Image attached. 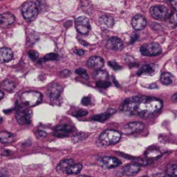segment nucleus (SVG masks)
<instances>
[{
    "instance_id": "50",
    "label": "nucleus",
    "mask_w": 177,
    "mask_h": 177,
    "mask_svg": "<svg viewBox=\"0 0 177 177\" xmlns=\"http://www.w3.org/2000/svg\"><path fill=\"white\" fill-rule=\"evenodd\" d=\"M76 177H92V176H88V175H78Z\"/></svg>"
},
{
    "instance_id": "36",
    "label": "nucleus",
    "mask_w": 177,
    "mask_h": 177,
    "mask_svg": "<svg viewBox=\"0 0 177 177\" xmlns=\"http://www.w3.org/2000/svg\"><path fill=\"white\" fill-rule=\"evenodd\" d=\"M108 65L112 68L113 70H119L121 69V66L119 64H118L117 62H115V61H110L109 62H108Z\"/></svg>"
},
{
    "instance_id": "41",
    "label": "nucleus",
    "mask_w": 177,
    "mask_h": 177,
    "mask_svg": "<svg viewBox=\"0 0 177 177\" xmlns=\"http://www.w3.org/2000/svg\"><path fill=\"white\" fill-rule=\"evenodd\" d=\"M74 53L77 55H79V56H82L85 55V50H83V49H76L74 50Z\"/></svg>"
},
{
    "instance_id": "25",
    "label": "nucleus",
    "mask_w": 177,
    "mask_h": 177,
    "mask_svg": "<svg viewBox=\"0 0 177 177\" xmlns=\"http://www.w3.org/2000/svg\"><path fill=\"white\" fill-rule=\"evenodd\" d=\"M0 139L3 144H10L12 143L15 139V136L7 131H1L0 133Z\"/></svg>"
},
{
    "instance_id": "44",
    "label": "nucleus",
    "mask_w": 177,
    "mask_h": 177,
    "mask_svg": "<svg viewBox=\"0 0 177 177\" xmlns=\"http://www.w3.org/2000/svg\"><path fill=\"white\" fill-rule=\"evenodd\" d=\"M139 37V36L137 35V34H133L132 36H131V43H135L137 39Z\"/></svg>"
},
{
    "instance_id": "20",
    "label": "nucleus",
    "mask_w": 177,
    "mask_h": 177,
    "mask_svg": "<svg viewBox=\"0 0 177 177\" xmlns=\"http://www.w3.org/2000/svg\"><path fill=\"white\" fill-rule=\"evenodd\" d=\"M100 24L103 29H111L114 25V19L109 15H102L100 17Z\"/></svg>"
},
{
    "instance_id": "19",
    "label": "nucleus",
    "mask_w": 177,
    "mask_h": 177,
    "mask_svg": "<svg viewBox=\"0 0 177 177\" xmlns=\"http://www.w3.org/2000/svg\"><path fill=\"white\" fill-rule=\"evenodd\" d=\"M156 68L157 67L155 64H146L140 68L137 72V75H150L156 71Z\"/></svg>"
},
{
    "instance_id": "2",
    "label": "nucleus",
    "mask_w": 177,
    "mask_h": 177,
    "mask_svg": "<svg viewBox=\"0 0 177 177\" xmlns=\"http://www.w3.org/2000/svg\"><path fill=\"white\" fill-rule=\"evenodd\" d=\"M20 103L25 106L32 107L37 106L43 100V95L36 91L24 92L20 96Z\"/></svg>"
},
{
    "instance_id": "42",
    "label": "nucleus",
    "mask_w": 177,
    "mask_h": 177,
    "mask_svg": "<svg viewBox=\"0 0 177 177\" xmlns=\"http://www.w3.org/2000/svg\"><path fill=\"white\" fill-rule=\"evenodd\" d=\"M60 74H61V76L67 77V76H68L70 74V71L68 69H65V70H63V71H62V72L60 73Z\"/></svg>"
},
{
    "instance_id": "13",
    "label": "nucleus",
    "mask_w": 177,
    "mask_h": 177,
    "mask_svg": "<svg viewBox=\"0 0 177 177\" xmlns=\"http://www.w3.org/2000/svg\"><path fill=\"white\" fill-rule=\"evenodd\" d=\"M146 24H147L146 18L143 15L140 14L135 15L131 20V25L136 30H142L143 29L145 28Z\"/></svg>"
},
{
    "instance_id": "18",
    "label": "nucleus",
    "mask_w": 177,
    "mask_h": 177,
    "mask_svg": "<svg viewBox=\"0 0 177 177\" xmlns=\"http://www.w3.org/2000/svg\"><path fill=\"white\" fill-rule=\"evenodd\" d=\"M13 58V51L7 47H3L0 49V61L1 62H8Z\"/></svg>"
},
{
    "instance_id": "10",
    "label": "nucleus",
    "mask_w": 177,
    "mask_h": 177,
    "mask_svg": "<svg viewBox=\"0 0 177 177\" xmlns=\"http://www.w3.org/2000/svg\"><path fill=\"white\" fill-rule=\"evenodd\" d=\"M62 87L57 84V83H53L48 88V95L49 98L50 99L52 102H57L61 99V95H62Z\"/></svg>"
},
{
    "instance_id": "27",
    "label": "nucleus",
    "mask_w": 177,
    "mask_h": 177,
    "mask_svg": "<svg viewBox=\"0 0 177 177\" xmlns=\"http://www.w3.org/2000/svg\"><path fill=\"white\" fill-rule=\"evenodd\" d=\"M15 87H16V83L11 80H6L2 83V88L6 90L8 92H13Z\"/></svg>"
},
{
    "instance_id": "46",
    "label": "nucleus",
    "mask_w": 177,
    "mask_h": 177,
    "mask_svg": "<svg viewBox=\"0 0 177 177\" xmlns=\"http://www.w3.org/2000/svg\"><path fill=\"white\" fill-rule=\"evenodd\" d=\"M78 39H79V42H80V43H81V45H83V46H86V47H87V46H88L89 45L88 43H87L85 41V40H82V39H81V38H78Z\"/></svg>"
},
{
    "instance_id": "11",
    "label": "nucleus",
    "mask_w": 177,
    "mask_h": 177,
    "mask_svg": "<svg viewBox=\"0 0 177 177\" xmlns=\"http://www.w3.org/2000/svg\"><path fill=\"white\" fill-rule=\"evenodd\" d=\"M144 128V125L143 123H141V122H131V123H129V124H127L123 127L122 131H123V133L125 134V135H131L134 133L139 132Z\"/></svg>"
},
{
    "instance_id": "17",
    "label": "nucleus",
    "mask_w": 177,
    "mask_h": 177,
    "mask_svg": "<svg viewBox=\"0 0 177 177\" xmlns=\"http://www.w3.org/2000/svg\"><path fill=\"white\" fill-rule=\"evenodd\" d=\"M140 171V166L137 163H131V164L126 165L124 169H123V173L126 176H133L136 175L137 174H138Z\"/></svg>"
},
{
    "instance_id": "4",
    "label": "nucleus",
    "mask_w": 177,
    "mask_h": 177,
    "mask_svg": "<svg viewBox=\"0 0 177 177\" xmlns=\"http://www.w3.org/2000/svg\"><path fill=\"white\" fill-rule=\"evenodd\" d=\"M21 11L23 14V17L25 20L30 22L35 20L38 15V6L37 4L33 1L25 2L21 8Z\"/></svg>"
},
{
    "instance_id": "45",
    "label": "nucleus",
    "mask_w": 177,
    "mask_h": 177,
    "mask_svg": "<svg viewBox=\"0 0 177 177\" xmlns=\"http://www.w3.org/2000/svg\"><path fill=\"white\" fill-rule=\"evenodd\" d=\"M172 7L177 11V0H172L170 2Z\"/></svg>"
},
{
    "instance_id": "24",
    "label": "nucleus",
    "mask_w": 177,
    "mask_h": 177,
    "mask_svg": "<svg viewBox=\"0 0 177 177\" xmlns=\"http://www.w3.org/2000/svg\"><path fill=\"white\" fill-rule=\"evenodd\" d=\"M175 80V77L174 75L170 74V73H168V72H164L161 74V78H160V81L161 82L163 83V85H170L173 83Z\"/></svg>"
},
{
    "instance_id": "5",
    "label": "nucleus",
    "mask_w": 177,
    "mask_h": 177,
    "mask_svg": "<svg viewBox=\"0 0 177 177\" xmlns=\"http://www.w3.org/2000/svg\"><path fill=\"white\" fill-rule=\"evenodd\" d=\"M152 17L156 20L163 21L170 17V11L166 6L163 5H154L150 10Z\"/></svg>"
},
{
    "instance_id": "47",
    "label": "nucleus",
    "mask_w": 177,
    "mask_h": 177,
    "mask_svg": "<svg viewBox=\"0 0 177 177\" xmlns=\"http://www.w3.org/2000/svg\"><path fill=\"white\" fill-rule=\"evenodd\" d=\"M149 88H150V89L157 88V86H156V84H151V85H150V86H149Z\"/></svg>"
},
{
    "instance_id": "33",
    "label": "nucleus",
    "mask_w": 177,
    "mask_h": 177,
    "mask_svg": "<svg viewBox=\"0 0 177 177\" xmlns=\"http://www.w3.org/2000/svg\"><path fill=\"white\" fill-rule=\"evenodd\" d=\"M58 59V55L55 54V53H49V54H47L44 57H43V61H55Z\"/></svg>"
},
{
    "instance_id": "1",
    "label": "nucleus",
    "mask_w": 177,
    "mask_h": 177,
    "mask_svg": "<svg viewBox=\"0 0 177 177\" xmlns=\"http://www.w3.org/2000/svg\"><path fill=\"white\" fill-rule=\"evenodd\" d=\"M163 107V101L156 98L136 95L123 102L121 112L129 115L151 117L158 113Z\"/></svg>"
},
{
    "instance_id": "6",
    "label": "nucleus",
    "mask_w": 177,
    "mask_h": 177,
    "mask_svg": "<svg viewBox=\"0 0 177 177\" xmlns=\"http://www.w3.org/2000/svg\"><path fill=\"white\" fill-rule=\"evenodd\" d=\"M162 47L157 43H150L143 45L140 48V52L145 56H156L162 53Z\"/></svg>"
},
{
    "instance_id": "48",
    "label": "nucleus",
    "mask_w": 177,
    "mask_h": 177,
    "mask_svg": "<svg viewBox=\"0 0 177 177\" xmlns=\"http://www.w3.org/2000/svg\"><path fill=\"white\" fill-rule=\"evenodd\" d=\"M172 100H173V101L177 102V93L173 95V97H172Z\"/></svg>"
},
{
    "instance_id": "31",
    "label": "nucleus",
    "mask_w": 177,
    "mask_h": 177,
    "mask_svg": "<svg viewBox=\"0 0 177 177\" xmlns=\"http://www.w3.org/2000/svg\"><path fill=\"white\" fill-rule=\"evenodd\" d=\"M135 163L137 164L142 165V166H147V165L150 164L152 163L151 160H149L148 158H139V159H135Z\"/></svg>"
},
{
    "instance_id": "32",
    "label": "nucleus",
    "mask_w": 177,
    "mask_h": 177,
    "mask_svg": "<svg viewBox=\"0 0 177 177\" xmlns=\"http://www.w3.org/2000/svg\"><path fill=\"white\" fill-rule=\"evenodd\" d=\"M81 5H82V9L85 11H87V12L88 13L91 12V11H92L93 8H92V5L89 3L87 0H82Z\"/></svg>"
},
{
    "instance_id": "12",
    "label": "nucleus",
    "mask_w": 177,
    "mask_h": 177,
    "mask_svg": "<svg viewBox=\"0 0 177 177\" xmlns=\"http://www.w3.org/2000/svg\"><path fill=\"white\" fill-rule=\"evenodd\" d=\"M74 131V128L73 126H71L70 125L68 124H62V125H59L55 128V132L54 135L55 137H63L68 136L70 132H72Z\"/></svg>"
},
{
    "instance_id": "49",
    "label": "nucleus",
    "mask_w": 177,
    "mask_h": 177,
    "mask_svg": "<svg viewBox=\"0 0 177 177\" xmlns=\"http://www.w3.org/2000/svg\"><path fill=\"white\" fill-rule=\"evenodd\" d=\"M0 94H1V97H0V99L2 100V99L4 98V92H3V90H1V92H0Z\"/></svg>"
},
{
    "instance_id": "28",
    "label": "nucleus",
    "mask_w": 177,
    "mask_h": 177,
    "mask_svg": "<svg viewBox=\"0 0 177 177\" xmlns=\"http://www.w3.org/2000/svg\"><path fill=\"white\" fill-rule=\"evenodd\" d=\"M111 116H112V115L109 113V112L106 111L105 113L99 114V115H94V116L92 118V119L95 121H99V122H105V121L107 120Z\"/></svg>"
},
{
    "instance_id": "14",
    "label": "nucleus",
    "mask_w": 177,
    "mask_h": 177,
    "mask_svg": "<svg viewBox=\"0 0 177 177\" xmlns=\"http://www.w3.org/2000/svg\"><path fill=\"white\" fill-rule=\"evenodd\" d=\"M106 48L108 49L113 51H120L124 48V43L123 41L118 37H111L108 39L107 43H106Z\"/></svg>"
},
{
    "instance_id": "26",
    "label": "nucleus",
    "mask_w": 177,
    "mask_h": 177,
    "mask_svg": "<svg viewBox=\"0 0 177 177\" xmlns=\"http://www.w3.org/2000/svg\"><path fill=\"white\" fill-rule=\"evenodd\" d=\"M82 168L83 166L81 163H74V164L70 166L66 173L68 174V175H77L81 171Z\"/></svg>"
},
{
    "instance_id": "51",
    "label": "nucleus",
    "mask_w": 177,
    "mask_h": 177,
    "mask_svg": "<svg viewBox=\"0 0 177 177\" xmlns=\"http://www.w3.org/2000/svg\"><path fill=\"white\" fill-rule=\"evenodd\" d=\"M168 1H170V2H171V1H172V0H168Z\"/></svg>"
},
{
    "instance_id": "38",
    "label": "nucleus",
    "mask_w": 177,
    "mask_h": 177,
    "mask_svg": "<svg viewBox=\"0 0 177 177\" xmlns=\"http://www.w3.org/2000/svg\"><path fill=\"white\" fill-rule=\"evenodd\" d=\"M29 57L31 59L32 61H36V60H37L38 56H39V55H38V53L36 50H30L29 51Z\"/></svg>"
},
{
    "instance_id": "23",
    "label": "nucleus",
    "mask_w": 177,
    "mask_h": 177,
    "mask_svg": "<svg viewBox=\"0 0 177 177\" xmlns=\"http://www.w3.org/2000/svg\"><path fill=\"white\" fill-rule=\"evenodd\" d=\"M93 77L96 81H107L108 74L104 70H97L93 73Z\"/></svg>"
},
{
    "instance_id": "3",
    "label": "nucleus",
    "mask_w": 177,
    "mask_h": 177,
    "mask_svg": "<svg viewBox=\"0 0 177 177\" xmlns=\"http://www.w3.org/2000/svg\"><path fill=\"white\" fill-rule=\"evenodd\" d=\"M121 138V134L113 130H106L100 136L99 141L104 146L113 145L117 144Z\"/></svg>"
},
{
    "instance_id": "7",
    "label": "nucleus",
    "mask_w": 177,
    "mask_h": 177,
    "mask_svg": "<svg viewBox=\"0 0 177 177\" xmlns=\"http://www.w3.org/2000/svg\"><path fill=\"white\" fill-rule=\"evenodd\" d=\"M16 119L22 125H29L32 119V111L24 108H19L16 113Z\"/></svg>"
},
{
    "instance_id": "30",
    "label": "nucleus",
    "mask_w": 177,
    "mask_h": 177,
    "mask_svg": "<svg viewBox=\"0 0 177 177\" xmlns=\"http://www.w3.org/2000/svg\"><path fill=\"white\" fill-rule=\"evenodd\" d=\"M166 174L170 177H177V164H170L167 167Z\"/></svg>"
},
{
    "instance_id": "43",
    "label": "nucleus",
    "mask_w": 177,
    "mask_h": 177,
    "mask_svg": "<svg viewBox=\"0 0 177 177\" xmlns=\"http://www.w3.org/2000/svg\"><path fill=\"white\" fill-rule=\"evenodd\" d=\"M152 177H170V176H169V175H168L167 174L158 173V174H155V175H153Z\"/></svg>"
},
{
    "instance_id": "9",
    "label": "nucleus",
    "mask_w": 177,
    "mask_h": 177,
    "mask_svg": "<svg viewBox=\"0 0 177 177\" xmlns=\"http://www.w3.org/2000/svg\"><path fill=\"white\" fill-rule=\"evenodd\" d=\"M99 165L104 169H114L121 164V162L116 157L112 156H104L99 160Z\"/></svg>"
},
{
    "instance_id": "52",
    "label": "nucleus",
    "mask_w": 177,
    "mask_h": 177,
    "mask_svg": "<svg viewBox=\"0 0 177 177\" xmlns=\"http://www.w3.org/2000/svg\"><path fill=\"white\" fill-rule=\"evenodd\" d=\"M145 177H148V176H145Z\"/></svg>"
},
{
    "instance_id": "53",
    "label": "nucleus",
    "mask_w": 177,
    "mask_h": 177,
    "mask_svg": "<svg viewBox=\"0 0 177 177\" xmlns=\"http://www.w3.org/2000/svg\"><path fill=\"white\" fill-rule=\"evenodd\" d=\"M176 16H177V14H176Z\"/></svg>"
},
{
    "instance_id": "35",
    "label": "nucleus",
    "mask_w": 177,
    "mask_h": 177,
    "mask_svg": "<svg viewBox=\"0 0 177 177\" xmlns=\"http://www.w3.org/2000/svg\"><path fill=\"white\" fill-rule=\"evenodd\" d=\"M86 115H87V111H85V110H81V109L77 110L75 112H74V113H73V116H74V117H76V118L84 117V116H86Z\"/></svg>"
},
{
    "instance_id": "15",
    "label": "nucleus",
    "mask_w": 177,
    "mask_h": 177,
    "mask_svg": "<svg viewBox=\"0 0 177 177\" xmlns=\"http://www.w3.org/2000/svg\"><path fill=\"white\" fill-rule=\"evenodd\" d=\"M104 64H105L104 60L100 56L91 57L90 59H88V61L87 62V65L88 68H94V69H100V68H103Z\"/></svg>"
},
{
    "instance_id": "40",
    "label": "nucleus",
    "mask_w": 177,
    "mask_h": 177,
    "mask_svg": "<svg viewBox=\"0 0 177 177\" xmlns=\"http://www.w3.org/2000/svg\"><path fill=\"white\" fill-rule=\"evenodd\" d=\"M36 134V136H37L38 137H40V138L45 137L47 136V133L45 132L44 131H41V130H38Z\"/></svg>"
},
{
    "instance_id": "37",
    "label": "nucleus",
    "mask_w": 177,
    "mask_h": 177,
    "mask_svg": "<svg viewBox=\"0 0 177 177\" xmlns=\"http://www.w3.org/2000/svg\"><path fill=\"white\" fill-rule=\"evenodd\" d=\"M110 85L111 83L109 81H96V86L100 88H106L108 87H110Z\"/></svg>"
},
{
    "instance_id": "8",
    "label": "nucleus",
    "mask_w": 177,
    "mask_h": 177,
    "mask_svg": "<svg viewBox=\"0 0 177 177\" xmlns=\"http://www.w3.org/2000/svg\"><path fill=\"white\" fill-rule=\"evenodd\" d=\"M75 27L77 31L81 35H87L91 30L90 22L86 17H79L75 20Z\"/></svg>"
},
{
    "instance_id": "34",
    "label": "nucleus",
    "mask_w": 177,
    "mask_h": 177,
    "mask_svg": "<svg viewBox=\"0 0 177 177\" xmlns=\"http://www.w3.org/2000/svg\"><path fill=\"white\" fill-rule=\"evenodd\" d=\"M75 73L78 74V75L81 76V77H83L84 79H88V74H87V71L85 69H83V68H78V69L75 70Z\"/></svg>"
},
{
    "instance_id": "16",
    "label": "nucleus",
    "mask_w": 177,
    "mask_h": 177,
    "mask_svg": "<svg viewBox=\"0 0 177 177\" xmlns=\"http://www.w3.org/2000/svg\"><path fill=\"white\" fill-rule=\"evenodd\" d=\"M0 22H1V27L6 28L9 25H11L15 22V17L11 13H3L0 16Z\"/></svg>"
},
{
    "instance_id": "21",
    "label": "nucleus",
    "mask_w": 177,
    "mask_h": 177,
    "mask_svg": "<svg viewBox=\"0 0 177 177\" xmlns=\"http://www.w3.org/2000/svg\"><path fill=\"white\" fill-rule=\"evenodd\" d=\"M74 163V161L73 159H64L62 161H61L59 163V164L57 165L56 170L59 173H65L67 172V170L68 169L71 165H73Z\"/></svg>"
},
{
    "instance_id": "29",
    "label": "nucleus",
    "mask_w": 177,
    "mask_h": 177,
    "mask_svg": "<svg viewBox=\"0 0 177 177\" xmlns=\"http://www.w3.org/2000/svg\"><path fill=\"white\" fill-rule=\"evenodd\" d=\"M87 137H88V134L87 133L78 132L72 137V141L74 143H79V142H81L83 140L86 139Z\"/></svg>"
},
{
    "instance_id": "39",
    "label": "nucleus",
    "mask_w": 177,
    "mask_h": 177,
    "mask_svg": "<svg viewBox=\"0 0 177 177\" xmlns=\"http://www.w3.org/2000/svg\"><path fill=\"white\" fill-rule=\"evenodd\" d=\"M81 104H82L83 106H89L91 104V99H90V97H88V96L84 97L82 99V100H81Z\"/></svg>"
},
{
    "instance_id": "22",
    "label": "nucleus",
    "mask_w": 177,
    "mask_h": 177,
    "mask_svg": "<svg viewBox=\"0 0 177 177\" xmlns=\"http://www.w3.org/2000/svg\"><path fill=\"white\" fill-rule=\"evenodd\" d=\"M161 156H162V152L160 151L159 149L156 148V147L150 148V149H149V150L145 152V156L148 159L159 158Z\"/></svg>"
}]
</instances>
